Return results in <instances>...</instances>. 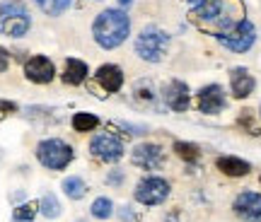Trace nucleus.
<instances>
[{"label":"nucleus","mask_w":261,"mask_h":222,"mask_svg":"<svg viewBox=\"0 0 261 222\" xmlns=\"http://www.w3.org/2000/svg\"><path fill=\"white\" fill-rule=\"evenodd\" d=\"M191 19L201 29L213 32L215 37H220L225 32H230L242 22V3L240 0H208L203 5L194 8Z\"/></svg>","instance_id":"obj_1"},{"label":"nucleus","mask_w":261,"mask_h":222,"mask_svg":"<svg viewBox=\"0 0 261 222\" xmlns=\"http://www.w3.org/2000/svg\"><path fill=\"white\" fill-rule=\"evenodd\" d=\"M130 34V17L119 8H109L99 12L92 24V37L102 48L112 51V48L121 46Z\"/></svg>","instance_id":"obj_2"},{"label":"nucleus","mask_w":261,"mask_h":222,"mask_svg":"<svg viewBox=\"0 0 261 222\" xmlns=\"http://www.w3.org/2000/svg\"><path fill=\"white\" fill-rule=\"evenodd\" d=\"M32 29L29 10L22 0H3L0 3V34L12 39L24 37Z\"/></svg>","instance_id":"obj_3"},{"label":"nucleus","mask_w":261,"mask_h":222,"mask_svg":"<svg viewBox=\"0 0 261 222\" xmlns=\"http://www.w3.org/2000/svg\"><path fill=\"white\" fill-rule=\"evenodd\" d=\"M169 48V34L158 27H145L136 39V53L148 61V63H158L165 58Z\"/></svg>","instance_id":"obj_4"},{"label":"nucleus","mask_w":261,"mask_h":222,"mask_svg":"<svg viewBox=\"0 0 261 222\" xmlns=\"http://www.w3.org/2000/svg\"><path fill=\"white\" fill-rule=\"evenodd\" d=\"M37 157L46 169L58 172V169H65L73 162V148L58 138H48L37 145Z\"/></svg>","instance_id":"obj_5"},{"label":"nucleus","mask_w":261,"mask_h":222,"mask_svg":"<svg viewBox=\"0 0 261 222\" xmlns=\"http://www.w3.org/2000/svg\"><path fill=\"white\" fill-rule=\"evenodd\" d=\"M218 41L223 44L227 51H232V53H244V51H249L254 46V41H256V29L249 19H242L237 27H232L230 32H225L218 37Z\"/></svg>","instance_id":"obj_6"},{"label":"nucleus","mask_w":261,"mask_h":222,"mask_svg":"<svg viewBox=\"0 0 261 222\" xmlns=\"http://www.w3.org/2000/svg\"><path fill=\"white\" fill-rule=\"evenodd\" d=\"M169 196V184L160 176H148L136 186V201L143 205H160Z\"/></svg>","instance_id":"obj_7"},{"label":"nucleus","mask_w":261,"mask_h":222,"mask_svg":"<svg viewBox=\"0 0 261 222\" xmlns=\"http://www.w3.org/2000/svg\"><path fill=\"white\" fill-rule=\"evenodd\" d=\"M90 152L97 159H102V162H119L123 157V145L119 138H114L109 133H102V135H94L92 138Z\"/></svg>","instance_id":"obj_8"},{"label":"nucleus","mask_w":261,"mask_h":222,"mask_svg":"<svg viewBox=\"0 0 261 222\" xmlns=\"http://www.w3.org/2000/svg\"><path fill=\"white\" fill-rule=\"evenodd\" d=\"M24 75H27L29 82L46 85L54 80L56 68H54V61H48L46 55H34V58H29L27 65H24Z\"/></svg>","instance_id":"obj_9"},{"label":"nucleus","mask_w":261,"mask_h":222,"mask_svg":"<svg viewBox=\"0 0 261 222\" xmlns=\"http://www.w3.org/2000/svg\"><path fill=\"white\" fill-rule=\"evenodd\" d=\"M234 213L247 222H261V193L244 191L234 198Z\"/></svg>","instance_id":"obj_10"},{"label":"nucleus","mask_w":261,"mask_h":222,"mask_svg":"<svg viewBox=\"0 0 261 222\" xmlns=\"http://www.w3.org/2000/svg\"><path fill=\"white\" fill-rule=\"evenodd\" d=\"M130 162L140 169H158L162 164V148L152 145V143H143L130 152Z\"/></svg>","instance_id":"obj_11"},{"label":"nucleus","mask_w":261,"mask_h":222,"mask_svg":"<svg viewBox=\"0 0 261 222\" xmlns=\"http://www.w3.org/2000/svg\"><path fill=\"white\" fill-rule=\"evenodd\" d=\"M225 106V92L220 85H208L198 92V109L203 114H218Z\"/></svg>","instance_id":"obj_12"},{"label":"nucleus","mask_w":261,"mask_h":222,"mask_svg":"<svg viewBox=\"0 0 261 222\" xmlns=\"http://www.w3.org/2000/svg\"><path fill=\"white\" fill-rule=\"evenodd\" d=\"M189 87L181 80H172L165 87V102L172 111H187L189 109Z\"/></svg>","instance_id":"obj_13"},{"label":"nucleus","mask_w":261,"mask_h":222,"mask_svg":"<svg viewBox=\"0 0 261 222\" xmlns=\"http://www.w3.org/2000/svg\"><path fill=\"white\" fill-rule=\"evenodd\" d=\"M94 80L97 85L107 90V92H119L123 87V73L119 65H102L97 73H94Z\"/></svg>","instance_id":"obj_14"},{"label":"nucleus","mask_w":261,"mask_h":222,"mask_svg":"<svg viewBox=\"0 0 261 222\" xmlns=\"http://www.w3.org/2000/svg\"><path fill=\"white\" fill-rule=\"evenodd\" d=\"M230 87H232V94L237 99H244L254 92V77L244 68H234L230 75Z\"/></svg>","instance_id":"obj_15"},{"label":"nucleus","mask_w":261,"mask_h":222,"mask_svg":"<svg viewBox=\"0 0 261 222\" xmlns=\"http://www.w3.org/2000/svg\"><path fill=\"white\" fill-rule=\"evenodd\" d=\"M87 77V65L77 58H68L65 61V73H63V82L65 85H80Z\"/></svg>","instance_id":"obj_16"},{"label":"nucleus","mask_w":261,"mask_h":222,"mask_svg":"<svg viewBox=\"0 0 261 222\" xmlns=\"http://www.w3.org/2000/svg\"><path fill=\"white\" fill-rule=\"evenodd\" d=\"M218 169L227 176H244L249 174V162L240 157H220L218 159Z\"/></svg>","instance_id":"obj_17"},{"label":"nucleus","mask_w":261,"mask_h":222,"mask_svg":"<svg viewBox=\"0 0 261 222\" xmlns=\"http://www.w3.org/2000/svg\"><path fill=\"white\" fill-rule=\"evenodd\" d=\"M63 193L70 201H80V198L87 196V184L80 176H68V179H63Z\"/></svg>","instance_id":"obj_18"},{"label":"nucleus","mask_w":261,"mask_h":222,"mask_svg":"<svg viewBox=\"0 0 261 222\" xmlns=\"http://www.w3.org/2000/svg\"><path fill=\"white\" fill-rule=\"evenodd\" d=\"M99 126V119L94 116V114H85V111H80V114H75L73 116V128L77 130V133H90V130H94Z\"/></svg>","instance_id":"obj_19"},{"label":"nucleus","mask_w":261,"mask_h":222,"mask_svg":"<svg viewBox=\"0 0 261 222\" xmlns=\"http://www.w3.org/2000/svg\"><path fill=\"white\" fill-rule=\"evenodd\" d=\"M39 213L48 217V220H54L61 215V203H58V198L54 193H46L41 201H39Z\"/></svg>","instance_id":"obj_20"},{"label":"nucleus","mask_w":261,"mask_h":222,"mask_svg":"<svg viewBox=\"0 0 261 222\" xmlns=\"http://www.w3.org/2000/svg\"><path fill=\"white\" fill-rule=\"evenodd\" d=\"M37 213H39V203H22L15 208L12 222H34Z\"/></svg>","instance_id":"obj_21"},{"label":"nucleus","mask_w":261,"mask_h":222,"mask_svg":"<svg viewBox=\"0 0 261 222\" xmlns=\"http://www.w3.org/2000/svg\"><path fill=\"white\" fill-rule=\"evenodd\" d=\"M112 213H114V203L109 201V198H97L92 203V215L97 217V220H109L112 217Z\"/></svg>","instance_id":"obj_22"},{"label":"nucleus","mask_w":261,"mask_h":222,"mask_svg":"<svg viewBox=\"0 0 261 222\" xmlns=\"http://www.w3.org/2000/svg\"><path fill=\"white\" fill-rule=\"evenodd\" d=\"M174 150H177L179 157L187 159V162L198 159V148H196V145H191V143H174Z\"/></svg>","instance_id":"obj_23"},{"label":"nucleus","mask_w":261,"mask_h":222,"mask_svg":"<svg viewBox=\"0 0 261 222\" xmlns=\"http://www.w3.org/2000/svg\"><path fill=\"white\" fill-rule=\"evenodd\" d=\"M70 5H73V0H48L44 10H46L48 15H61V12H65Z\"/></svg>","instance_id":"obj_24"},{"label":"nucleus","mask_w":261,"mask_h":222,"mask_svg":"<svg viewBox=\"0 0 261 222\" xmlns=\"http://www.w3.org/2000/svg\"><path fill=\"white\" fill-rule=\"evenodd\" d=\"M136 99H145V102H152L155 99V94H152V87H150L148 82H140L138 87H136V94H133Z\"/></svg>","instance_id":"obj_25"},{"label":"nucleus","mask_w":261,"mask_h":222,"mask_svg":"<svg viewBox=\"0 0 261 222\" xmlns=\"http://www.w3.org/2000/svg\"><path fill=\"white\" fill-rule=\"evenodd\" d=\"M107 181H109L112 186H121V181H123V172H121V169H114L112 174L107 176Z\"/></svg>","instance_id":"obj_26"},{"label":"nucleus","mask_w":261,"mask_h":222,"mask_svg":"<svg viewBox=\"0 0 261 222\" xmlns=\"http://www.w3.org/2000/svg\"><path fill=\"white\" fill-rule=\"evenodd\" d=\"M8 65H10V58H8V51L0 46V73L3 70H8Z\"/></svg>","instance_id":"obj_27"},{"label":"nucleus","mask_w":261,"mask_h":222,"mask_svg":"<svg viewBox=\"0 0 261 222\" xmlns=\"http://www.w3.org/2000/svg\"><path fill=\"white\" fill-rule=\"evenodd\" d=\"M17 106L12 102H0V114H8V111H15Z\"/></svg>","instance_id":"obj_28"},{"label":"nucleus","mask_w":261,"mask_h":222,"mask_svg":"<svg viewBox=\"0 0 261 222\" xmlns=\"http://www.w3.org/2000/svg\"><path fill=\"white\" fill-rule=\"evenodd\" d=\"M203 3H208V0H189V5H194V8H198V5H203Z\"/></svg>","instance_id":"obj_29"},{"label":"nucleus","mask_w":261,"mask_h":222,"mask_svg":"<svg viewBox=\"0 0 261 222\" xmlns=\"http://www.w3.org/2000/svg\"><path fill=\"white\" fill-rule=\"evenodd\" d=\"M121 217H123V220H128V217H133V213H128V210H121Z\"/></svg>","instance_id":"obj_30"},{"label":"nucleus","mask_w":261,"mask_h":222,"mask_svg":"<svg viewBox=\"0 0 261 222\" xmlns=\"http://www.w3.org/2000/svg\"><path fill=\"white\" fill-rule=\"evenodd\" d=\"M34 3H37L39 8H46V3H48V0H34Z\"/></svg>","instance_id":"obj_31"},{"label":"nucleus","mask_w":261,"mask_h":222,"mask_svg":"<svg viewBox=\"0 0 261 222\" xmlns=\"http://www.w3.org/2000/svg\"><path fill=\"white\" fill-rule=\"evenodd\" d=\"M119 3H121V5H130V0H119Z\"/></svg>","instance_id":"obj_32"},{"label":"nucleus","mask_w":261,"mask_h":222,"mask_svg":"<svg viewBox=\"0 0 261 222\" xmlns=\"http://www.w3.org/2000/svg\"><path fill=\"white\" fill-rule=\"evenodd\" d=\"M77 222H85V220H77Z\"/></svg>","instance_id":"obj_33"}]
</instances>
